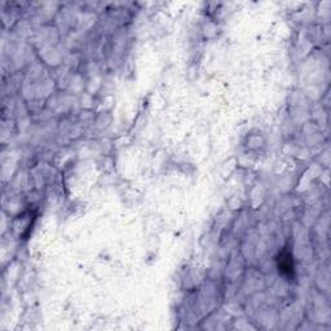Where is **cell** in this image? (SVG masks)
<instances>
[{"mask_svg": "<svg viewBox=\"0 0 331 331\" xmlns=\"http://www.w3.org/2000/svg\"><path fill=\"white\" fill-rule=\"evenodd\" d=\"M278 270L282 274H286L287 277H291L294 273V263H292L291 254L287 250L282 251L278 256Z\"/></svg>", "mask_w": 331, "mask_h": 331, "instance_id": "1", "label": "cell"}]
</instances>
